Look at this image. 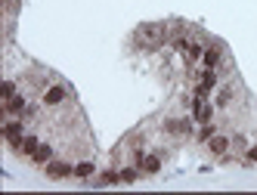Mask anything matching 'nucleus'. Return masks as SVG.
I'll return each mask as SVG.
<instances>
[{"mask_svg": "<svg viewBox=\"0 0 257 195\" xmlns=\"http://www.w3.org/2000/svg\"><path fill=\"white\" fill-rule=\"evenodd\" d=\"M205 146H208V152H211V155H217V158H220V155H226V152L232 149V136H226V133H214Z\"/></svg>", "mask_w": 257, "mask_h": 195, "instance_id": "9", "label": "nucleus"}, {"mask_svg": "<svg viewBox=\"0 0 257 195\" xmlns=\"http://www.w3.org/2000/svg\"><path fill=\"white\" fill-rule=\"evenodd\" d=\"M220 62H223V44H220V41H208L205 56H201V68H217Z\"/></svg>", "mask_w": 257, "mask_h": 195, "instance_id": "6", "label": "nucleus"}, {"mask_svg": "<svg viewBox=\"0 0 257 195\" xmlns=\"http://www.w3.org/2000/svg\"><path fill=\"white\" fill-rule=\"evenodd\" d=\"M0 133H4L7 146L13 152H19L22 149V139H25V118H7L4 127H0Z\"/></svg>", "mask_w": 257, "mask_h": 195, "instance_id": "3", "label": "nucleus"}, {"mask_svg": "<svg viewBox=\"0 0 257 195\" xmlns=\"http://www.w3.org/2000/svg\"><path fill=\"white\" fill-rule=\"evenodd\" d=\"M205 41L201 38H192V44H189V50H186V62H201V56H205Z\"/></svg>", "mask_w": 257, "mask_h": 195, "instance_id": "15", "label": "nucleus"}, {"mask_svg": "<svg viewBox=\"0 0 257 195\" xmlns=\"http://www.w3.org/2000/svg\"><path fill=\"white\" fill-rule=\"evenodd\" d=\"M189 44H192V38H189V31H186V28H180V31L174 34V38H171V47H174V53H183V56H186Z\"/></svg>", "mask_w": 257, "mask_h": 195, "instance_id": "13", "label": "nucleus"}, {"mask_svg": "<svg viewBox=\"0 0 257 195\" xmlns=\"http://www.w3.org/2000/svg\"><path fill=\"white\" fill-rule=\"evenodd\" d=\"M238 161H242L245 167H251V164H257V143H254V146H248V149L242 152V158H238Z\"/></svg>", "mask_w": 257, "mask_h": 195, "instance_id": "20", "label": "nucleus"}, {"mask_svg": "<svg viewBox=\"0 0 257 195\" xmlns=\"http://www.w3.org/2000/svg\"><path fill=\"white\" fill-rule=\"evenodd\" d=\"M164 28L161 22H146V25H140L137 31H134V44L143 50V53H155L161 44H164Z\"/></svg>", "mask_w": 257, "mask_h": 195, "instance_id": "1", "label": "nucleus"}, {"mask_svg": "<svg viewBox=\"0 0 257 195\" xmlns=\"http://www.w3.org/2000/svg\"><path fill=\"white\" fill-rule=\"evenodd\" d=\"M214 133H220V127H217L214 121H208V124H198V127H195V143H208V139H211Z\"/></svg>", "mask_w": 257, "mask_h": 195, "instance_id": "16", "label": "nucleus"}, {"mask_svg": "<svg viewBox=\"0 0 257 195\" xmlns=\"http://www.w3.org/2000/svg\"><path fill=\"white\" fill-rule=\"evenodd\" d=\"M164 155H168V152H164V149H158V152H146V158H143V173L146 176H155L158 170H161V164H164Z\"/></svg>", "mask_w": 257, "mask_h": 195, "instance_id": "8", "label": "nucleus"}, {"mask_svg": "<svg viewBox=\"0 0 257 195\" xmlns=\"http://www.w3.org/2000/svg\"><path fill=\"white\" fill-rule=\"evenodd\" d=\"M93 176H96V164H93V161H78V164H75V180L90 183Z\"/></svg>", "mask_w": 257, "mask_h": 195, "instance_id": "14", "label": "nucleus"}, {"mask_svg": "<svg viewBox=\"0 0 257 195\" xmlns=\"http://www.w3.org/2000/svg\"><path fill=\"white\" fill-rule=\"evenodd\" d=\"M38 112H41V105H38V102H28V109H25V115H22V118H25V121H31V118H38Z\"/></svg>", "mask_w": 257, "mask_h": 195, "instance_id": "21", "label": "nucleus"}, {"mask_svg": "<svg viewBox=\"0 0 257 195\" xmlns=\"http://www.w3.org/2000/svg\"><path fill=\"white\" fill-rule=\"evenodd\" d=\"M65 99H68V90H65L62 84H50L47 90H44V96H41V102L47 105V109H59Z\"/></svg>", "mask_w": 257, "mask_h": 195, "instance_id": "4", "label": "nucleus"}, {"mask_svg": "<svg viewBox=\"0 0 257 195\" xmlns=\"http://www.w3.org/2000/svg\"><path fill=\"white\" fill-rule=\"evenodd\" d=\"M121 183V173L118 170H99L93 180H90V186H96V189H105V186H118Z\"/></svg>", "mask_w": 257, "mask_h": 195, "instance_id": "12", "label": "nucleus"}, {"mask_svg": "<svg viewBox=\"0 0 257 195\" xmlns=\"http://www.w3.org/2000/svg\"><path fill=\"white\" fill-rule=\"evenodd\" d=\"M232 102H235V84H220L214 93V105L217 109H229Z\"/></svg>", "mask_w": 257, "mask_h": 195, "instance_id": "10", "label": "nucleus"}, {"mask_svg": "<svg viewBox=\"0 0 257 195\" xmlns=\"http://www.w3.org/2000/svg\"><path fill=\"white\" fill-rule=\"evenodd\" d=\"M44 170H47L50 180H68V176H75V164L59 161V158H53L50 164H44Z\"/></svg>", "mask_w": 257, "mask_h": 195, "instance_id": "5", "label": "nucleus"}, {"mask_svg": "<svg viewBox=\"0 0 257 195\" xmlns=\"http://www.w3.org/2000/svg\"><path fill=\"white\" fill-rule=\"evenodd\" d=\"M41 146V139L38 136H34V133H25V139H22V149H19V155H34V149H38Z\"/></svg>", "mask_w": 257, "mask_h": 195, "instance_id": "18", "label": "nucleus"}, {"mask_svg": "<svg viewBox=\"0 0 257 195\" xmlns=\"http://www.w3.org/2000/svg\"><path fill=\"white\" fill-rule=\"evenodd\" d=\"M16 93H19V84H16L13 78H7V81H4V87H0V96H4V102H7V99H13Z\"/></svg>", "mask_w": 257, "mask_h": 195, "instance_id": "19", "label": "nucleus"}, {"mask_svg": "<svg viewBox=\"0 0 257 195\" xmlns=\"http://www.w3.org/2000/svg\"><path fill=\"white\" fill-rule=\"evenodd\" d=\"M53 158H56V149H53L50 143H41L38 149H34V155L28 158V161H31V164H38V167H44V164L53 161Z\"/></svg>", "mask_w": 257, "mask_h": 195, "instance_id": "11", "label": "nucleus"}, {"mask_svg": "<svg viewBox=\"0 0 257 195\" xmlns=\"http://www.w3.org/2000/svg\"><path fill=\"white\" fill-rule=\"evenodd\" d=\"M195 118L192 115H180V118H164V124H161V133L164 136H174V139H189V136H195Z\"/></svg>", "mask_w": 257, "mask_h": 195, "instance_id": "2", "label": "nucleus"}, {"mask_svg": "<svg viewBox=\"0 0 257 195\" xmlns=\"http://www.w3.org/2000/svg\"><path fill=\"white\" fill-rule=\"evenodd\" d=\"M118 173H121V183H124V186H134L140 176H143V167H140V164H131V167H121Z\"/></svg>", "mask_w": 257, "mask_h": 195, "instance_id": "17", "label": "nucleus"}, {"mask_svg": "<svg viewBox=\"0 0 257 195\" xmlns=\"http://www.w3.org/2000/svg\"><path fill=\"white\" fill-rule=\"evenodd\" d=\"M25 109H28V96L25 93H16L13 99L4 102V118H22Z\"/></svg>", "mask_w": 257, "mask_h": 195, "instance_id": "7", "label": "nucleus"}]
</instances>
